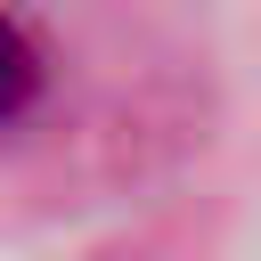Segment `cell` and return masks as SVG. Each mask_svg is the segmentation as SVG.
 Segmentation results:
<instances>
[{"label":"cell","mask_w":261,"mask_h":261,"mask_svg":"<svg viewBox=\"0 0 261 261\" xmlns=\"http://www.w3.org/2000/svg\"><path fill=\"white\" fill-rule=\"evenodd\" d=\"M41 82H49V65H41V41H33V33H24V24L0 8V130L33 114Z\"/></svg>","instance_id":"6da1fadb"}]
</instances>
